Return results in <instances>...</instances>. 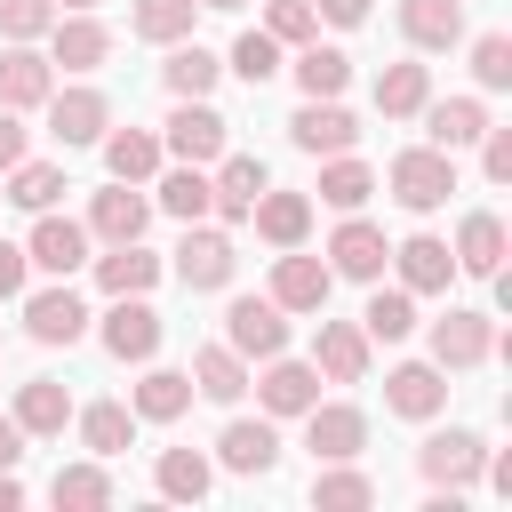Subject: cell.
Segmentation results:
<instances>
[{"instance_id":"d4e9b609","label":"cell","mask_w":512,"mask_h":512,"mask_svg":"<svg viewBox=\"0 0 512 512\" xmlns=\"http://www.w3.org/2000/svg\"><path fill=\"white\" fill-rule=\"evenodd\" d=\"M392 264H400V288H408V296H440V288L456 280V256H448V240H432V232H408V240L392 248Z\"/></svg>"},{"instance_id":"836d02e7","label":"cell","mask_w":512,"mask_h":512,"mask_svg":"<svg viewBox=\"0 0 512 512\" xmlns=\"http://www.w3.org/2000/svg\"><path fill=\"white\" fill-rule=\"evenodd\" d=\"M72 424H80V448H88V456H104V464H112V456L136 440V408H128V400H96V408H72Z\"/></svg>"},{"instance_id":"2e32d148","label":"cell","mask_w":512,"mask_h":512,"mask_svg":"<svg viewBox=\"0 0 512 512\" xmlns=\"http://www.w3.org/2000/svg\"><path fill=\"white\" fill-rule=\"evenodd\" d=\"M96 336H104V352H112V360H136V368H144V360L160 352V312H152L144 296H112V312H104V328H96Z\"/></svg>"},{"instance_id":"f546056e","label":"cell","mask_w":512,"mask_h":512,"mask_svg":"<svg viewBox=\"0 0 512 512\" xmlns=\"http://www.w3.org/2000/svg\"><path fill=\"white\" fill-rule=\"evenodd\" d=\"M128 408H136V424H176L192 408V376L184 368H144L136 392H128Z\"/></svg>"},{"instance_id":"bcb514c9","label":"cell","mask_w":512,"mask_h":512,"mask_svg":"<svg viewBox=\"0 0 512 512\" xmlns=\"http://www.w3.org/2000/svg\"><path fill=\"white\" fill-rule=\"evenodd\" d=\"M264 32L280 48H304V40H320V8L312 0H264Z\"/></svg>"},{"instance_id":"681fc988","label":"cell","mask_w":512,"mask_h":512,"mask_svg":"<svg viewBox=\"0 0 512 512\" xmlns=\"http://www.w3.org/2000/svg\"><path fill=\"white\" fill-rule=\"evenodd\" d=\"M480 176L488 184H512V128H496V120L480 128Z\"/></svg>"},{"instance_id":"f907efd6","label":"cell","mask_w":512,"mask_h":512,"mask_svg":"<svg viewBox=\"0 0 512 512\" xmlns=\"http://www.w3.org/2000/svg\"><path fill=\"white\" fill-rule=\"evenodd\" d=\"M24 280H32V256H24L16 240H0V304H8V296H24Z\"/></svg>"},{"instance_id":"1f68e13d","label":"cell","mask_w":512,"mask_h":512,"mask_svg":"<svg viewBox=\"0 0 512 512\" xmlns=\"http://www.w3.org/2000/svg\"><path fill=\"white\" fill-rule=\"evenodd\" d=\"M400 32H408V48H456L464 40V0H400Z\"/></svg>"},{"instance_id":"4dcf8cb0","label":"cell","mask_w":512,"mask_h":512,"mask_svg":"<svg viewBox=\"0 0 512 512\" xmlns=\"http://www.w3.org/2000/svg\"><path fill=\"white\" fill-rule=\"evenodd\" d=\"M152 488H160L168 504H200V496L216 488V464H208L200 448H160V456H152Z\"/></svg>"},{"instance_id":"7402d4cb","label":"cell","mask_w":512,"mask_h":512,"mask_svg":"<svg viewBox=\"0 0 512 512\" xmlns=\"http://www.w3.org/2000/svg\"><path fill=\"white\" fill-rule=\"evenodd\" d=\"M24 336H32V344H80V336H88V304L56 280V288L24 296Z\"/></svg>"},{"instance_id":"4316f807","label":"cell","mask_w":512,"mask_h":512,"mask_svg":"<svg viewBox=\"0 0 512 512\" xmlns=\"http://www.w3.org/2000/svg\"><path fill=\"white\" fill-rule=\"evenodd\" d=\"M416 120H424V144H440V152H464V144H480V128H488V104H480V96H440V104H424Z\"/></svg>"},{"instance_id":"83f0119b","label":"cell","mask_w":512,"mask_h":512,"mask_svg":"<svg viewBox=\"0 0 512 512\" xmlns=\"http://www.w3.org/2000/svg\"><path fill=\"white\" fill-rule=\"evenodd\" d=\"M96 144H104V168H112V184H152V176H160V160H168L152 128H104Z\"/></svg>"},{"instance_id":"ac0fdd59","label":"cell","mask_w":512,"mask_h":512,"mask_svg":"<svg viewBox=\"0 0 512 512\" xmlns=\"http://www.w3.org/2000/svg\"><path fill=\"white\" fill-rule=\"evenodd\" d=\"M112 128V104L96 88H48V136L72 152V144H96Z\"/></svg>"},{"instance_id":"ab89813d","label":"cell","mask_w":512,"mask_h":512,"mask_svg":"<svg viewBox=\"0 0 512 512\" xmlns=\"http://www.w3.org/2000/svg\"><path fill=\"white\" fill-rule=\"evenodd\" d=\"M288 72H296V88H304V96H344V80H352V56H344V48H320V40H304Z\"/></svg>"},{"instance_id":"e0dca14e","label":"cell","mask_w":512,"mask_h":512,"mask_svg":"<svg viewBox=\"0 0 512 512\" xmlns=\"http://www.w3.org/2000/svg\"><path fill=\"white\" fill-rule=\"evenodd\" d=\"M248 384H256L264 416H304V408L320 400V368H312V360H288V352H272L264 376H248Z\"/></svg>"},{"instance_id":"277c9868","label":"cell","mask_w":512,"mask_h":512,"mask_svg":"<svg viewBox=\"0 0 512 512\" xmlns=\"http://www.w3.org/2000/svg\"><path fill=\"white\" fill-rule=\"evenodd\" d=\"M224 344L240 360H272V352H288V312L272 296H232L224 304Z\"/></svg>"},{"instance_id":"4fadbf2b","label":"cell","mask_w":512,"mask_h":512,"mask_svg":"<svg viewBox=\"0 0 512 512\" xmlns=\"http://www.w3.org/2000/svg\"><path fill=\"white\" fill-rule=\"evenodd\" d=\"M384 408L408 416V424H432V416L448 408V368H432V360H400V368L384 376Z\"/></svg>"},{"instance_id":"11a10c76","label":"cell","mask_w":512,"mask_h":512,"mask_svg":"<svg viewBox=\"0 0 512 512\" xmlns=\"http://www.w3.org/2000/svg\"><path fill=\"white\" fill-rule=\"evenodd\" d=\"M16 504H24V480H16V464H8V472H0V512H16Z\"/></svg>"},{"instance_id":"c3c4849f","label":"cell","mask_w":512,"mask_h":512,"mask_svg":"<svg viewBox=\"0 0 512 512\" xmlns=\"http://www.w3.org/2000/svg\"><path fill=\"white\" fill-rule=\"evenodd\" d=\"M56 0H0V40H48Z\"/></svg>"},{"instance_id":"d590c367","label":"cell","mask_w":512,"mask_h":512,"mask_svg":"<svg viewBox=\"0 0 512 512\" xmlns=\"http://www.w3.org/2000/svg\"><path fill=\"white\" fill-rule=\"evenodd\" d=\"M424 104H432V72L424 64H384L376 72V112L384 120H416Z\"/></svg>"},{"instance_id":"f6af8a7d","label":"cell","mask_w":512,"mask_h":512,"mask_svg":"<svg viewBox=\"0 0 512 512\" xmlns=\"http://www.w3.org/2000/svg\"><path fill=\"white\" fill-rule=\"evenodd\" d=\"M224 72H240L248 88H264V80L280 72V40H272L264 24H256V32H240V40H232V56H224Z\"/></svg>"},{"instance_id":"30bf717a","label":"cell","mask_w":512,"mask_h":512,"mask_svg":"<svg viewBox=\"0 0 512 512\" xmlns=\"http://www.w3.org/2000/svg\"><path fill=\"white\" fill-rule=\"evenodd\" d=\"M272 176H264V160L256 152H216V176H208V216H224V224H248V208H256V192H264Z\"/></svg>"},{"instance_id":"6da1fadb","label":"cell","mask_w":512,"mask_h":512,"mask_svg":"<svg viewBox=\"0 0 512 512\" xmlns=\"http://www.w3.org/2000/svg\"><path fill=\"white\" fill-rule=\"evenodd\" d=\"M384 184H392V200H400L408 216H432V208H448V192H456V152L408 144V152L384 168Z\"/></svg>"},{"instance_id":"d6a6232c","label":"cell","mask_w":512,"mask_h":512,"mask_svg":"<svg viewBox=\"0 0 512 512\" xmlns=\"http://www.w3.org/2000/svg\"><path fill=\"white\" fill-rule=\"evenodd\" d=\"M248 216H256V232H264L272 248H304V232H312V200H304V192H272V184H264Z\"/></svg>"},{"instance_id":"ee69618b","label":"cell","mask_w":512,"mask_h":512,"mask_svg":"<svg viewBox=\"0 0 512 512\" xmlns=\"http://www.w3.org/2000/svg\"><path fill=\"white\" fill-rule=\"evenodd\" d=\"M160 208H168L176 224H200V216H208V168L176 160V168L160 176Z\"/></svg>"},{"instance_id":"7bdbcfd3","label":"cell","mask_w":512,"mask_h":512,"mask_svg":"<svg viewBox=\"0 0 512 512\" xmlns=\"http://www.w3.org/2000/svg\"><path fill=\"white\" fill-rule=\"evenodd\" d=\"M56 192H72L56 160H16V168H8V200H16V208L40 216V208H56Z\"/></svg>"},{"instance_id":"7a4b0ae2","label":"cell","mask_w":512,"mask_h":512,"mask_svg":"<svg viewBox=\"0 0 512 512\" xmlns=\"http://www.w3.org/2000/svg\"><path fill=\"white\" fill-rule=\"evenodd\" d=\"M224 144H232V120H224L208 96H176L160 152H176V160H192V168H216V152H224Z\"/></svg>"},{"instance_id":"9c48e42d","label":"cell","mask_w":512,"mask_h":512,"mask_svg":"<svg viewBox=\"0 0 512 512\" xmlns=\"http://www.w3.org/2000/svg\"><path fill=\"white\" fill-rule=\"evenodd\" d=\"M288 144L328 160V152H352V144H360V120H352L336 96H304V104H296V120H288Z\"/></svg>"},{"instance_id":"b9f144b4","label":"cell","mask_w":512,"mask_h":512,"mask_svg":"<svg viewBox=\"0 0 512 512\" xmlns=\"http://www.w3.org/2000/svg\"><path fill=\"white\" fill-rule=\"evenodd\" d=\"M368 288H376V280H368ZM360 328H368V344H400V336L416 328V296H408V288H376L368 312H360Z\"/></svg>"},{"instance_id":"9f6ffc18","label":"cell","mask_w":512,"mask_h":512,"mask_svg":"<svg viewBox=\"0 0 512 512\" xmlns=\"http://www.w3.org/2000/svg\"><path fill=\"white\" fill-rule=\"evenodd\" d=\"M64 8H96V0H56V16H64Z\"/></svg>"},{"instance_id":"8992f818","label":"cell","mask_w":512,"mask_h":512,"mask_svg":"<svg viewBox=\"0 0 512 512\" xmlns=\"http://www.w3.org/2000/svg\"><path fill=\"white\" fill-rule=\"evenodd\" d=\"M488 352H496V320H488V312L448 304V312L432 320V368H480Z\"/></svg>"},{"instance_id":"603a6c76","label":"cell","mask_w":512,"mask_h":512,"mask_svg":"<svg viewBox=\"0 0 512 512\" xmlns=\"http://www.w3.org/2000/svg\"><path fill=\"white\" fill-rule=\"evenodd\" d=\"M48 88H56V64L32 40H8L0 48V104L8 112H32V104H48Z\"/></svg>"},{"instance_id":"ffe728a7","label":"cell","mask_w":512,"mask_h":512,"mask_svg":"<svg viewBox=\"0 0 512 512\" xmlns=\"http://www.w3.org/2000/svg\"><path fill=\"white\" fill-rule=\"evenodd\" d=\"M504 248H512V240H504V216H496V208H472V216L456 224V248H448V256H456V272H472V280H504Z\"/></svg>"},{"instance_id":"7dc6e473","label":"cell","mask_w":512,"mask_h":512,"mask_svg":"<svg viewBox=\"0 0 512 512\" xmlns=\"http://www.w3.org/2000/svg\"><path fill=\"white\" fill-rule=\"evenodd\" d=\"M472 80L480 88H512V32H480L472 40Z\"/></svg>"},{"instance_id":"74e56055","label":"cell","mask_w":512,"mask_h":512,"mask_svg":"<svg viewBox=\"0 0 512 512\" xmlns=\"http://www.w3.org/2000/svg\"><path fill=\"white\" fill-rule=\"evenodd\" d=\"M312 504H320V512H368V504H376V480H368L352 456H344V464H320V472H312Z\"/></svg>"},{"instance_id":"e575fe53","label":"cell","mask_w":512,"mask_h":512,"mask_svg":"<svg viewBox=\"0 0 512 512\" xmlns=\"http://www.w3.org/2000/svg\"><path fill=\"white\" fill-rule=\"evenodd\" d=\"M160 80H168V96H208V88L224 80V56H208L200 40H168V64H160Z\"/></svg>"},{"instance_id":"816d5d0a","label":"cell","mask_w":512,"mask_h":512,"mask_svg":"<svg viewBox=\"0 0 512 512\" xmlns=\"http://www.w3.org/2000/svg\"><path fill=\"white\" fill-rule=\"evenodd\" d=\"M16 160H24V120H16L8 104H0V176H8Z\"/></svg>"},{"instance_id":"db71d44e","label":"cell","mask_w":512,"mask_h":512,"mask_svg":"<svg viewBox=\"0 0 512 512\" xmlns=\"http://www.w3.org/2000/svg\"><path fill=\"white\" fill-rule=\"evenodd\" d=\"M8 464H24V424H16V416H0V472H8Z\"/></svg>"},{"instance_id":"8d00e7d4","label":"cell","mask_w":512,"mask_h":512,"mask_svg":"<svg viewBox=\"0 0 512 512\" xmlns=\"http://www.w3.org/2000/svg\"><path fill=\"white\" fill-rule=\"evenodd\" d=\"M48 504H64V512H96V504H112V472H104V456H88V464H56Z\"/></svg>"},{"instance_id":"d6986e66","label":"cell","mask_w":512,"mask_h":512,"mask_svg":"<svg viewBox=\"0 0 512 512\" xmlns=\"http://www.w3.org/2000/svg\"><path fill=\"white\" fill-rule=\"evenodd\" d=\"M144 224H152V200H144V184H104L96 200H88V240H144Z\"/></svg>"},{"instance_id":"f5cc1de1","label":"cell","mask_w":512,"mask_h":512,"mask_svg":"<svg viewBox=\"0 0 512 512\" xmlns=\"http://www.w3.org/2000/svg\"><path fill=\"white\" fill-rule=\"evenodd\" d=\"M312 8H320L328 24H344V32H352V24H368V0H312Z\"/></svg>"},{"instance_id":"52a82bcc","label":"cell","mask_w":512,"mask_h":512,"mask_svg":"<svg viewBox=\"0 0 512 512\" xmlns=\"http://www.w3.org/2000/svg\"><path fill=\"white\" fill-rule=\"evenodd\" d=\"M104 56H112V24H96V8H64V16L48 24V64H64V72H104Z\"/></svg>"},{"instance_id":"cb8c5ba5","label":"cell","mask_w":512,"mask_h":512,"mask_svg":"<svg viewBox=\"0 0 512 512\" xmlns=\"http://www.w3.org/2000/svg\"><path fill=\"white\" fill-rule=\"evenodd\" d=\"M312 368H320L328 384H360V376H368V328H360V320H320Z\"/></svg>"},{"instance_id":"484cf974","label":"cell","mask_w":512,"mask_h":512,"mask_svg":"<svg viewBox=\"0 0 512 512\" xmlns=\"http://www.w3.org/2000/svg\"><path fill=\"white\" fill-rule=\"evenodd\" d=\"M16 424H24V440H56L64 424H72V392L56 384V376H24L16 384V408H8Z\"/></svg>"},{"instance_id":"6f0895ef","label":"cell","mask_w":512,"mask_h":512,"mask_svg":"<svg viewBox=\"0 0 512 512\" xmlns=\"http://www.w3.org/2000/svg\"><path fill=\"white\" fill-rule=\"evenodd\" d=\"M200 8H248V0H200Z\"/></svg>"},{"instance_id":"f1b7e54d","label":"cell","mask_w":512,"mask_h":512,"mask_svg":"<svg viewBox=\"0 0 512 512\" xmlns=\"http://www.w3.org/2000/svg\"><path fill=\"white\" fill-rule=\"evenodd\" d=\"M184 376H192V392H200V400H216V408H232V400L248 392V360H240L232 344H200Z\"/></svg>"},{"instance_id":"5b68a950","label":"cell","mask_w":512,"mask_h":512,"mask_svg":"<svg viewBox=\"0 0 512 512\" xmlns=\"http://www.w3.org/2000/svg\"><path fill=\"white\" fill-rule=\"evenodd\" d=\"M480 464H488V440L464 432V424H448V432H432V440L416 448V472H424L432 488H456V496L480 480Z\"/></svg>"},{"instance_id":"3957f363","label":"cell","mask_w":512,"mask_h":512,"mask_svg":"<svg viewBox=\"0 0 512 512\" xmlns=\"http://www.w3.org/2000/svg\"><path fill=\"white\" fill-rule=\"evenodd\" d=\"M192 296H216V288H232V272H240V248H232V232H208V224H184V240H176V264H168Z\"/></svg>"},{"instance_id":"60d3db41","label":"cell","mask_w":512,"mask_h":512,"mask_svg":"<svg viewBox=\"0 0 512 512\" xmlns=\"http://www.w3.org/2000/svg\"><path fill=\"white\" fill-rule=\"evenodd\" d=\"M192 16H200V0H136L128 8V32L168 48V40H192Z\"/></svg>"},{"instance_id":"5bb4252c","label":"cell","mask_w":512,"mask_h":512,"mask_svg":"<svg viewBox=\"0 0 512 512\" xmlns=\"http://www.w3.org/2000/svg\"><path fill=\"white\" fill-rule=\"evenodd\" d=\"M216 464L240 472V480H264V472L280 464V432H272V416H232V424L216 432Z\"/></svg>"},{"instance_id":"f35d334b","label":"cell","mask_w":512,"mask_h":512,"mask_svg":"<svg viewBox=\"0 0 512 512\" xmlns=\"http://www.w3.org/2000/svg\"><path fill=\"white\" fill-rule=\"evenodd\" d=\"M368 192H376V168L352 160V152H328V168H320V200H328L336 216H352V208H368Z\"/></svg>"},{"instance_id":"7c38bea8","label":"cell","mask_w":512,"mask_h":512,"mask_svg":"<svg viewBox=\"0 0 512 512\" xmlns=\"http://www.w3.org/2000/svg\"><path fill=\"white\" fill-rule=\"evenodd\" d=\"M328 288H336V272L320 256H304V248H280L272 256V304L280 312H328Z\"/></svg>"},{"instance_id":"8fae6325","label":"cell","mask_w":512,"mask_h":512,"mask_svg":"<svg viewBox=\"0 0 512 512\" xmlns=\"http://www.w3.org/2000/svg\"><path fill=\"white\" fill-rule=\"evenodd\" d=\"M384 264H392V248H384V232L352 208L336 232H328V272L336 280H384Z\"/></svg>"},{"instance_id":"ba28073f","label":"cell","mask_w":512,"mask_h":512,"mask_svg":"<svg viewBox=\"0 0 512 512\" xmlns=\"http://www.w3.org/2000/svg\"><path fill=\"white\" fill-rule=\"evenodd\" d=\"M304 448H312L320 464H344V456L368 448V416H360L352 400H312V408H304Z\"/></svg>"},{"instance_id":"9a60e30c","label":"cell","mask_w":512,"mask_h":512,"mask_svg":"<svg viewBox=\"0 0 512 512\" xmlns=\"http://www.w3.org/2000/svg\"><path fill=\"white\" fill-rule=\"evenodd\" d=\"M88 224H72V216H56V208H40V224H32V240H24V256L40 264V272H56V280H72L80 264H88Z\"/></svg>"},{"instance_id":"44dd1931","label":"cell","mask_w":512,"mask_h":512,"mask_svg":"<svg viewBox=\"0 0 512 512\" xmlns=\"http://www.w3.org/2000/svg\"><path fill=\"white\" fill-rule=\"evenodd\" d=\"M88 264H96V288H104V296H152V288H160V272H168L144 240H112V248H104V256H88Z\"/></svg>"}]
</instances>
